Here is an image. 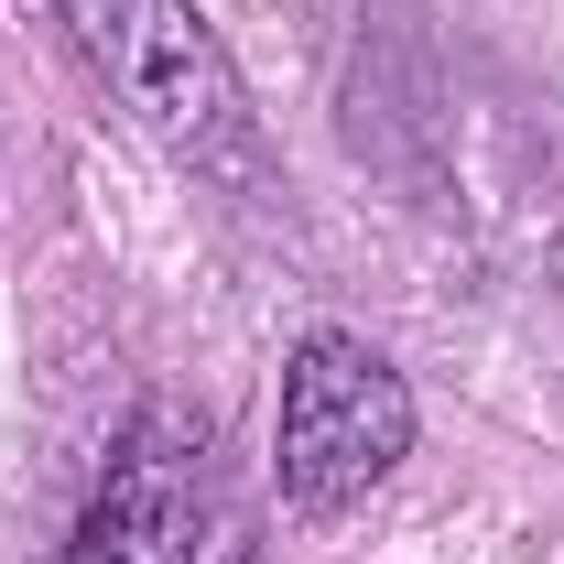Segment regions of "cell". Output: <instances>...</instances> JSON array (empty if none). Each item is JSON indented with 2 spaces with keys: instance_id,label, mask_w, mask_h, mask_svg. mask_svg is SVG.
<instances>
[{
  "instance_id": "6da1fadb",
  "label": "cell",
  "mask_w": 564,
  "mask_h": 564,
  "mask_svg": "<svg viewBox=\"0 0 564 564\" xmlns=\"http://www.w3.org/2000/svg\"><path fill=\"white\" fill-rule=\"evenodd\" d=\"M76 33V55L109 76V98L131 109L141 141H163L185 174H228L250 185L261 174V120H250V87L228 66V44L207 33L196 0H55Z\"/></svg>"
},
{
  "instance_id": "7a4b0ae2",
  "label": "cell",
  "mask_w": 564,
  "mask_h": 564,
  "mask_svg": "<svg viewBox=\"0 0 564 564\" xmlns=\"http://www.w3.org/2000/svg\"><path fill=\"white\" fill-rule=\"evenodd\" d=\"M66 564H261L250 499L228 489L207 423L196 413H141L109 456V478L76 510Z\"/></svg>"
},
{
  "instance_id": "3957f363",
  "label": "cell",
  "mask_w": 564,
  "mask_h": 564,
  "mask_svg": "<svg viewBox=\"0 0 564 564\" xmlns=\"http://www.w3.org/2000/svg\"><path fill=\"white\" fill-rule=\"evenodd\" d=\"M272 456H282V499L293 510H348V499H369L413 456V391H402V369L369 348V337H337V326L304 337L293 369H282Z\"/></svg>"
}]
</instances>
